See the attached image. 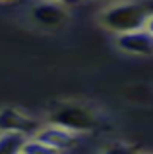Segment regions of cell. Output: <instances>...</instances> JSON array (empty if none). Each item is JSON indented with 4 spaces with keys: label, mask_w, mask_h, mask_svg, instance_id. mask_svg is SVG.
<instances>
[{
    "label": "cell",
    "mask_w": 153,
    "mask_h": 154,
    "mask_svg": "<svg viewBox=\"0 0 153 154\" xmlns=\"http://www.w3.org/2000/svg\"><path fill=\"white\" fill-rule=\"evenodd\" d=\"M35 139H39L41 143L49 144L50 148L58 150H68V148L76 146L78 144V133L70 131L66 127H60V125H49V127H41L39 131L35 133Z\"/></svg>",
    "instance_id": "obj_5"
},
{
    "label": "cell",
    "mask_w": 153,
    "mask_h": 154,
    "mask_svg": "<svg viewBox=\"0 0 153 154\" xmlns=\"http://www.w3.org/2000/svg\"><path fill=\"white\" fill-rule=\"evenodd\" d=\"M41 129L37 119L25 116L18 108H2L0 110V131H20L27 137L35 135Z\"/></svg>",
    "instance_id": "obj_4"
},
{
    "label": "cell",
    "mask_w": 153,
    "mask_h": 154,
    "mask_svg": "<svg viewBox=\"0 0 153 154\" xmlns=\"http://www.w3.org/2000/svg\"><path fill=\"white\" fill-rule=\"evenodd\" d=\"M31 16L41 27H58L68 19V14L64 10V4L54 2V0H43L31 8Z\"/></svg>",
    "instance_id": "obj_6"
},
{
    "label": "cell",
    "mask_w": 153,
    "mask_h": 154,
    "mask_svg": "<svg viewBox=\"0 0 153 154\" xmlns=\"http://www.w3.org/2000/svg\"><path fill=\"white\" fill-rule=\"evenodd\" d=\"M54 2H60V4H64V6H74V4H80L82 0H54Z\"/></svg>",
    "instance_id": "obj_10"
},
{
    "label": "cell",
    "mask_w": 153,
    "mask_h": 154,
    "mask_svg": "<svg viewBox=\"0 0 153 154\" xmlns=\"http://www.w3.org/2000/svg\"><path fill=\"white\" fill-rule=\"evenodd\" d=\"M143 29H145V31H149L151 35H153V14L147 17V21H145V25H143Z\"/></svg>",
    "instance_id": "obj_9"
},
{
    "label": "cell",
    "mask_w": 153,
    "mask_h": 154,
    "mask_svg": "<svg viewBox=\"0 0 153 154\" xmlns=\"http://www.w3.org/2000/svg\"><path fill=\"white\" fill-rule=\"evenodd\" d=\"M153 14L151 0H140V2H122L107 8L101 14L103 25L111 31L126 33L143 29L147 17Z\"/></svg>",
    "instance_id": "obj_1"
},
{
    "label": "cell",
    "mask_w": 153,
    "mask_h": 154,
    "mask_svg": "<svg viewBox=\"0 0 153 154\" xmlns=\"http://www.w3.org/2000/svg\"><path fill=\"white\" fill-rule=\"evenodd\" d=\"M116 46L128 54L136 56H151L153 54V35L145 29L138 31H126L118 33L116 37Z\"/></svg>",
    "instance_id": "obj_3"
},
{
    "label": "cell",
    "mask_w": 153,
    "mask_h": 154,
    "mask_svg": "<svg viewBox=\"0 0 153 154\" xmlns=\"http://www.w3.org/2000/svg\"><path fill=\"white\" fill-rule=\"evenodd\" d=\"M0 2H14V0H0Z\"/></svg>",
    "instance_id": "obj_11"
},
{
    "label": "cell",
    "mask_w": 153,
    "mask_h": 154,
    "mask_svg": "<svg viewBox=\"0 0 153 154\" xmlns=\"http://www.w3.org/2000/svg\"><path fill=\"white\" fill-rule=\"evenodd\" d=\"M21 152H25V154H37V152L52 154V152H56V150H54V148H50L49 144L41 143L39 139H31V141H25V144H23V148H21Z\"/></svg>",
    "instance_id": "obj_8"
},
{
    "label": "cell",
    "mask_w": 153,
    "mask_h": 154,
    "mask_svg": "<svg viewBox=\"0 0 153 154\" xmlns=\"http://www.w3.org/2000/svg\"><path fill=\"white\" fill-rule=\"evenodd\" d=\"M27 135L20 131H0V154H16L21 152Z\"/></svg>",
    "instance_id": "obj_7"
},
{
    "label": "cell",
    "mask_w": 153,
    "mask_h": 154,
    "mask_svg": "<svg viewBox=\"0 0 153 154\" xmlns=\"http://www.w3.org/2000/svg\"><path fill=\"white\" fill-rule=\"evenodd\" d=\"M50 123L66 127L74 133H83V131H91L97 125V119H95L93 112H89L85 106L66 104V106L56 108L50 114Z\"/></svg>",
    "instance_id": "obj_2"
}]
</instances>
